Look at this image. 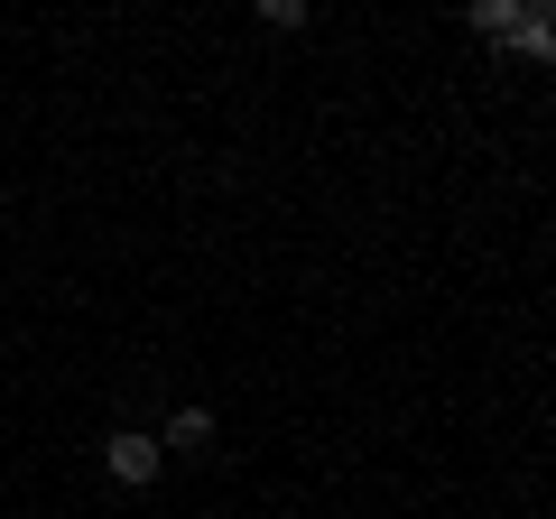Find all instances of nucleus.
<instances>
[{"label": "nucleus", "instance_id": "7ed1b4c3", "mask_svg": "<svg viewBox=\"0 0 556 519\" xmlns=\"http://www.w3.org/2000/svg\"><path fill=\"white\" fill-rule=\"evenodd\" d=\"M159 445H177V455H204V445H214V418H204V408H177Z\"/></svg>", "mask_w": 556, "mask_h": 519}, {"label": "nucleus", "instance_id": "f03ea898", "mask_svg": "<svg viewBox=\"0 0 556 519\" xmlns=\"http://www.w3.org/2000/svg\"><path fill=\"white\" fill-rule=\"evenodd\" d=\"M510 38H519V56H538V65H547V56H556V10L519 0V28H510Z\"/></svg>", "mask_w": 556, "mask_h": 519}, {"label": "nucleus", "instance_id": "f257e3e1", "mask_svg": "<svg viewBox=\"0 0 556 519\" xmlns=\"http://www.w3.org/2000/svg\"><path fill=\"white\" fill-rule=\"evenodd\" d=\"M102 464H112V482L149 492V482H159V464H167V445H159V436H139V427H121V436L102 445Z\"/></svg>", "mask_w": 556, "mask_h": 519}, {"label": "nucleus", "instance_id": "20e7f679", "mask_svg": "<svg viewBox=\"0 0 556 519\" xmlns=\"http://www.w3.org/2000/svg\"><path fill=\"white\" fill-rule=\"evenodd\" d=\"M473 28H482V38H510V28H519V0H473Z\"/></svg>", "mask_w": 556, "mask_h": 519}]
</instances>
